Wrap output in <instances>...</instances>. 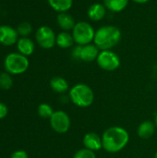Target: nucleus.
Wrapping results in <instances>:
<instances>
[{"instance_id":"1","label":"nucleus","mask_w":157,"mask_h":158,"mask_svg":"<svg viewBox=\"0 0 157 158\" xmlns=\"http://www.w3.org/2000/svg\"><path fill=\"white\" fill-rule=\"evenodd\" d=\"M130 141V134L126 129L113 126L106 129L102 135L103 149L110 154H116L123 150Z\"/></svg>"},{"instance_id":"2","label":"nucleus","mask_w":157,"mask_h":158,"mask_svg":"<svg viewBox=\"0 0 157 158\" xmlns=\"http://www.w3.org/2000/svg\"><path fill=\"white\" fill-rule=\"evenodd\" d=\"M121 36L122 33L118 27L115 25H104L95 31L93 44L100 51L112 50V48L119 44Z\"/></svg>"},{"instance_id":"3","label":"nucleus","mask_w":157,"mask_h":158,"mask_svg":"<svg viewBox=\"0 0 157 158\" xmlns=\"http://www.w3.org/2000/svg\"><path fill=\"white\" fill-rule=\"evenodd\" d=\"M68 97L75 106L86 108L93 103L94 94L89 85L85 83H77L69 90Z\"/></svg>"},{"instance_id":"4","label":"nucleus","mask_w":157,"mask_h":158,"mask_svg":"<svg viewBox=\"0 0 157 158\" xmlns=\"http://www.w3.org/2000/svg\"><path fill=\"white\" fill-rule=\"evenodd\" d=\"M71 34L75 41L76 44L79 45H86L92 44L94 40L95 30L93 25L87 21H79L76 22L73 30L71 31Z\"/></svg>"},{"instance_id":"5","label":"nucleus","mask_w":157,"mask_h":158,"mask_svg":"<svg viewBox=\"0 0 157 158\" xmlns=\"http://www.w3.org/2000/svg\"><path fill=\"white\" fill-rule=\"evenodd\" d=\"M30 62L27 56L18 53L8 54L4 61V67L6 72L11 75L24 73L29 68Z\"/></svg>"},{"instance_id":"6","label":"nucleus","mask_w":157,"mask_h":158,"mask_svg":"<svg viewBox=\"0 0 157 158\" xmlns=\"http://www.w3.org/2000/svg\"><path fill=\"white\" fill-rule=\"evenodd\" d=\"M96 62L97 65L105 71H114L120 66V58L118 55L112 50L100 51Z\"/></svg>"},{"instance_id":"7","label":"nucleus","mask_w":157,"mask_h":158,"mask_svg":"<svg viewBox=\"0 0 157 158\" xmlns=\"http://www.w3.org/2000/svg\"><path fill=\"white\" fill-rule=\"evenodd\" d=\"M50 120V126L53 129L54 131L63 134L68 131L70 128V118L69 116L63 110H57L55 111L52 115V117L49 118Z\"/></svg>"},{"instance_id":"8","label":"nucleus","mask_w":157,"mask_h":158,"mask_svg":"<svg viewBox=\"0 0 157 158\" xmlns=\"http://www.w3.org/2000/svg\"><path fill=\"white\" fill-rule=\"evenodd\" d=\"M37 44L43 49H51L56 45V35L49 26H41L35 32Z\"/></svg>"},{"instance_id":"9","label":"nucleus","mask_w":157,"mask_h":158,"mask_svg":"<svg viewBox=\"0 0 157 158\" xmlns=\"http://www.w3.org/2000/svg\"><path fill=\"white\" fill-rule=\"evenodd\" d=\"M19 40V33L16 29L9 25L0 26V44L6 46L17 44Z\"/></svg>"},{"instance_id":"10","label":"nucleus","mask_w":157,"mask_h":158,"mask_svg":"<svg viewBox=\"0 0 157 158\" xmlns=\"http://www.w3.org/2000/svg\"><path fill=\"white\" fill-rule=\"evenodd\" d=\"M82 143L84 148L93 152L99 151L103 148L102 137H100L95 132H87L82 139Z\"/></svg>"},{"instance_id":"11","label":"nucleus","mask_w":157,"mask_h":158,"mask_svg":"<svg viewBox=\"0 0 157 158\" xmlns=\"http://www.w3.org/2000/svg\"><path fill=\"white\" fill-rule=\"evenodd\" d=\"M106 7L104 4L101 3H94L91 5L87 10V16L88 18L94 22L101 21L105 19L106 15Z\"/></svg>"},{"instance_id":"12","label":"nucleus","mask_w":157,"mask_h":158,"mask_svg":"<svg viewBox=\"0 0 157 158\" xmlns=\"http://www.w3.org/2000/svg\"><path fill=\"white\" fill-rule=\"evenodd\" d=\"M56 22L59 28L64 31H72L76 24L75 19L68 12L58 13L56 16Z\"/></svg>"},{"instance_id":"13","label":"nucleus","mask_w":157,"mask_h":158,"mask_svg":"<svg viewBox=\"0 0 157 158\" xmlns=\"http://www.w3.org/2000/svg\"><path fill=\"white\" fill-rule=\"evenodd\" d=\"M16 44H17V49H18L19 53L25 56H29L32 55V53L34 52V49H35V44H34L33 41L31 39H30L29 37L19 38Z\"/></svg>"},{"instance_id":"14","label":"nucleus","mask_w":157,"mask_h":158,"mask_svg":"<svg viewBox=\"0 0 157 158\" xmlns=\"http://www.w3.org/2000/svg\"><path fill=\"white\" fill-rule=\"evenodd\" d=\"M100 53L99 48L94 44H89L82 46L81 60L84 62H93L97 59Z\"/></svg>"},{"instance_id":"15","label":"nucleus","mask_w":157,"mask_h":158,"mask_svg":"<svg viewBox=\"0 0 157 158\" xmlns=\"http://www.w3.org/2000/svg\"><path fill=\"white\" fill-rule=\"evenodd\" d=\"M155 130H156V126L155 122L151 120H145L139 125L137 133L138 136L142 139H149L155 134Z\"/></svg>"},{"instance_id":"16","label":"nucleus","mask_w":157,"mask_h":158,"mask_svg":"<svg viewBox=\"0 0 157 158\" xmlns=\"http://www.w3.org/2000/svg\"><path fill=\"white\" fill-rule=\"evenodd\" d=\"M75 41L73 39V36L71 33H69L68 31H62L61 32H59L56 35V44L62 48V49H68L70 48L74 45Z\"/></svg>"},{"instance_id":"17","label":"nucleus","mask_w":157,"mask_h":158,"mask_svg":"<svg viewBox=\"0 0 157 158\" xmlns=\"http://www.w3.org/2000/svg\"><path fill=\"white\" fill-rule=\"evenodd\" d=\"M130 0H104V5L113 13L122 12L129 5Z\"/></svg>"},{"instance_id":"18","label":"nucleus","mask_w":157,"mask_h":158,"mask_svg":"<svg viewBox=\"0 0 157 158\" xmlns=\"http://www.w3.org/2000/svg\"><path fill=\"white\" fill-rule=\"evenodd\" d=\"M50 87L51 89L58 94H64L68 90V82L63 77H54L50 81Z\"/></svg>"},{"instance_id":"19","label":"nucleus","mask_w":157,"mask_h":158,"mask_svg":"<svg viewBox=\"0 0 157 158\" xmlns=\"http://www.w3.org/2000/svg\"><path fill=\"white\" fill-rule=\"evenodd\" d=\"M49 6L56 12H68L73 6V0H47Z\"/></svg>"},{"instance_id":"20","label":"nucleus","mask_w":157,"mask_h":158,"mask_svg":"<svg viewBox=\"0 0 157 158\" xmlns=\"http://www.w3.org/2000/svg\"><path fill=\"white\" fill-rule=\"evenodd\" d=\"M38 115L43 118H50L53 115V113L55 112L52 108V106L46 103H43L41 105H39L38 109H37Z\"/></svg>"},{"instance_id":"21","label":"nucleus","mask_w":157,"mask_h":158,"mask_svg":"<svg viewBox=\"0 0 157 158\" xmlns=\"http://www.w3.org/2000/svg\"><path fill=\"white\" fill-rule=\"evenodd\" d=\"M13 85V79L8 72H3L0 74V88L3 90H9Z\"/></svg>"},{"instance_id":"22","label":"nucleus","mask_w":157,"mask_h":158,"mask_svg":"<svg viewBox=\"0 0 157 158\" xmlns=\"http://www.w3.org/2000/svg\"><path fill=\"white\" fill-rule=\"evenodd\" d=\"M17 31L19 33V36L20 37H28L31 31H32V27L31 25V23H29L28 21H22L21 23H19L17 27Z\"/></svg>"},{"instance_id":"23","label":"nucleus","mask_w":157,"mask_h":158,"mask_svg":"<svg viewBox=\"0 0 157 158\" xmlns=\"http://www.w3.org/2000/svg\"><path fill=\"white\" fill-rule=\"evenodd\" d=\"M73 158H96V155L95 152L93 151H91L86 148H82L75 153Z\"/></svg>"},{"instance_id":"24","label":"nucleus","mask_w":157,"mask_h":158,"mask_svg":"<svg viewBox=\"0 0 157 158\" xmlns=\"http://www.w3.org/2000/svg\"><path fill=\"white\" fill-rule=\"evenodd\" d=\"M81 49H82L81 45H79V44L75 45L71 50V57L75 60H81Z\"/></svg>"},{"instance_id":"25","label":"nucleus","mask_w":157,"mask_h":158,"mask_svg":"<svg viewBox=\"0 0 157 158\" xmlns=\"http://www.w3.org/2000/svg\"><path fill=\"white\" fill-rule=\"evenodd\" d=\"M10 158H28V155L23 150H18L12 154Z\"/></svg>"},{"instance_id":"26","label":"nucleus","mask_w":157,"mask_h":158,"mask_svg":"<svg viewBox=\"0 0 157 158\" xmlns=\"http://www.w3.org/2000/svg\"><path fill=\"white\" fill-rule=\"evenodd\" d=\"M7 112H8L7 106L5 104L0 102V119L6 118V115H7Z\"/></svg>"},{"instance_id":"27","label":"nucleus","mask_w":157,"mask_h":158,"mask_svg":"<svg viewBox=\"0 0 157 158\" xmlns=\"http://www.w3.org/2000/svg\"><path fill=\"white\" fill-rule=\"evenodd\" d=\"M133 2H135L136 4H146L147 2H149L150 0H132Z\"/></svg>"},{"instance_id":"28","label":"nucleus","mask_w":157,"mask_h":158,"mask_svg":"<svg viewBox=\"0 0 157 158\" xmlns=\"http://www.w3.org/2000/svg\"><path fill=\"white\" fill-rule=\"evenodd\" d=\"M155 126H156V129H157V115L155 116Z\"/></svg>"},{"instance_id":"29","label":"nucleus","mask_w":157,"mask_h":158,"mask_svg":"<svg viewBox=\"0 0 157 158\" xmlns=\"http://www.w3.org/2000/svg\"><path fill=\"white\" fill-rule=\"evenodd\" d=\"M155 158H157V152L155 153Z\"/></svg>"}]
</instances>
